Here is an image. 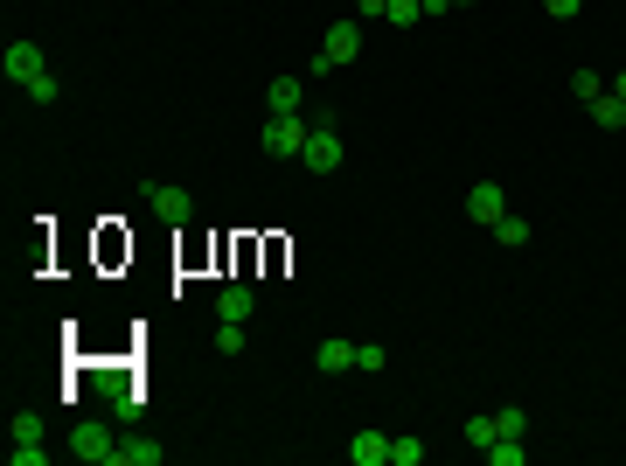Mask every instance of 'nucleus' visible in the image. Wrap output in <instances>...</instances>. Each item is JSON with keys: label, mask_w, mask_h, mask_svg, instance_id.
<instances>
[{"label": "nucleus", "mask_w": 626, "mask_h": 466, "mask_svg": "<svg viewBox=\"0 0 626 466\" xmlns=\"http://www.w3.org/2000/svg\"><path fill=\"white\" fill-rule=\"evenodd\" d=\"M307 133H313V126L300 119V112H272V119H265V133H258V147H265L272 160H300Z\"/></svg>", "instance_id": "obj_1"}, {"label": "nucleus", "mask_w": 626, "mask_h": 466, "mask_svg": "<svg viewBox=\"0 0 626 466\" xmlns=\"http://www.w3.org/2000/svg\"><path fill=\"white\" fill-rule=\"evenodd\" d=\"M355 56H362V28H355V21H334V28L320 35V56H313V77H320V70H341V63H355Z\"/></svg>", "instance_id": "obj_2"}, {"label": "nucleus", "mask_w": 626, "mask_h": 466, "mask_svg": "<svg viewBox=\"0 0 626 466\" xmlns=\"http://www.w3.org/2000/svg\"><path fill=\"white\" fill-rule=\"evenodd\" d=\"M147 202H154V216L167 223V230H188V216H195L188 188H174V181H147Z\"/></svg>", "instance_id": "obj_3"}, {"label": "nucleus", "mask_w": 626, "mask_h": 466, "mask_svg": "<svg viewBox=\"0 0 626 466\" xmlns=\"http://www.w3.org/2000/svg\"><path fill=\"white\" fill-rule=\"evenodd\" d=\"M300 167H307V174H334V167H341V133H334V126H313L307 147H300Z\"/></svg>", "instance_id": "obj_4"}, {"label": "nucleus", "mask_w": 626, "mask_h": 466, "mask_svg": "<svg viewBox=\"0 0 626 466\" xmlns=\"http://www.w3.org/2000/svg\"><path fill=\"white\" fill-rule=\"evenodd\" d=\"M501 216H508V195H501V181H473V188H467V223H487V230H494Z\"/></svg>", "instance_id": "obj_5"}, {"label": "nucleus", "mask_w": 626, "mask_h": 466, "mask_svg": "<svg viewBox=\"0 0 626 466\" xmlns=\"http://www.w3.org/2000/svg\"><path fill=\"white\" fill-rule=\"evenodd\" d=\"M0 70H7V84H21V91H28V84H35V77H42L49 63H42V49H35V42H7Z\"/></svg>", "instance_id": "obj_6"}, {"label": "nucleus", "mask_w": 626, "mask_h": 466, "mask_svg": "<svg viewBox=\"0 0 626 466\" xmlns=\"http://www.w3.org/2000/svg\"><path fill=\"white\" fill-rule=\"evenodd\" d=\"M348 466H390V439L383 432H355L348 439Z\"/></svg>", "instance_id": "obj_7"}, {"label": "nucleus", "mask_w": 626, "mask_h": 466, "mask_svg": "<svg viewBox=\"0 0 626 466\" xmlns=\"http://www.w3.org/2000/svg\"><path fill=\"white\" fill-rule=\"evenodd\" d=\"M300 105H307V84L300 77H272L265 84V112H300Z\"/></svg>", "instance_id": "obj_8"}, {"label": "nucleus", "mask_w": 626, "mask_h": 466, "mask_svg": "<svg viewBox=\"0 0 626 466\" xmlns=\"http://www.w3.org/2000/svg\"><path fill=\"white\" fill-rule=\"evenodd\" d=\"M313 369H320V376L355 369V341H341V334H334V341H320V348H313Z\"/></svg>", "instance_id": "obj_9"}, {"label": "nucleus", "mask_w": 626, "mask_h": 466, "mask_svg": "<svg viewBox=\"0 0 626 466\" xmlns=\"http://www.w3.org/2000/svg\"><path fill=\"white\" fill-rule=\"evenodd\" d=\"M216 320H251V286H244V279L216 293Z\"/></svg>", "instance_id": "obj_10"}, {"label": "nucleus", "mask_w": 626, "mask_h": 466, "mask_svg": "<svg viewBox=\"0 0 626 466\" xmlns=\"http://www.w3.org/2000/svg\"><path fill=\"white\" fill-rule=\"evenodd\" d=\"M494 244H501V251H522V244H529V223H522V216L508 209V216L494 223Z\"/></svg>", "instance_id": "obj_11"}, {"label": "nucleus", "mask_w": 626, "mask_h": 466, "mask_svg": "<svg viewBox=\"0 0 626 466\" xmlns=\"http://www.w3.org/2000/svg\"><path fill=\"white\" fill-rule=\"evenodd\" d=\"M494 439H501V425H494V411H473V418H467V446H480V453H487Z\"/></svg>", "instance_id": "obj_12"}, {"label": "nucleus", "mask_w": 626, "mask_h": 466, "mask_svg": "<svg viewBox=\"0 0 626 466\" xmlns=\"http://www.w3.org/2000/svg\"><path fill=\"white\" fill-rule=\"evenodd\" d=\"M592 119H599L606 133H620V126H626V98H613V91H606V98H592Z\"/></svg>", "instance_id": "obj_13"}, {"label": "nucleus", "mask_w": 626, "mask_h": 466, "mask_svg": "<svg viewBox=\"0 0 626 466\" xmlns=\"http://www.w3.org/2000/svg\"><path fill=\"white\" fill-rule=\"evenodd\" d=\"M571 98H578V105L606 98V77H599V70H571Z\"/></svg>", "instance_id": "obj_14"}, {"label": "nucleus", "mask_w": 626, "mask_h": 466, "mask_svg": "<svg viewBox=\"0 0 626 466\" xmlns=\"http://www.w3.org/2000/svg\"><path fill=\"white\" fill-rule=\"evenodd\" d=\"M7 460H14V466H42V460H49V446H35V432H21V439L7 446Z\"/></svg>", "instance_id": "obj_15"}, {"label": "nucleus", "mask_w": 626, "mask_h": 466, "mask_svg": "<svg viewBox=\"0 0 626 466\" xmlns=\"http://www.w3.org/2000/svg\"><path fill=\"white\" fill-rule=\"evenodd\" d=\"M390 466H425V439H390Z\"/></svg>", "instance_id": "obj_16"}, {"label": "nucleus", "mask_w": 626, "mask_h": 466, "mask_svg": "<svg viewBox=\"0 0 626 466\" xmlns=\"http://www.w3.org/2000/svg\"><path fill=\"white\" fill-rule=\"evenodd\" d=\"M522 460H529L522 439H494V446H487V466H522Z\"/></svg>", "instance_id": "obj_17"}, {"label": "nucleus", "mask_w": 626, "mask_h": 466, "mask_svg": "<svg viewBox=\"0 0 626 466\" xmlns=\"http://www.w3.org/2000/svg\"><path fill=\"white\" fill-rule=\"evenodd\" d=\"M28 98H35V105H56V98H63V84H56V70H42V77L28 84Z\"/></svg>", "instance_id": "obj_18"}, {"label": "nucleus", "mask_w": 626, "mask_h": 466, "mask_svg": "<svg viewBox=\"0 0 626 466\" xmlns=\"http://www.w3.org/2000/svg\"><path fill=\"white\" fill-rule=\"evenodd\" d=\"M216 348H223V355H244V320H223V327H216Z\"/></svg>", "instance_id": "obj_19"}, {"label": "nucleus", "mask_w": 626, "mask_h": 466, "mask_svg": "<svg viewBox=\"0 0 626 466\" xmlns=\"http://www.w3.org/2000/svg\"><path fill=\"white\" fill-rule=\"evenodd\" d=\"M494 425H501V439H522V432H529V418H522L515 404H501V411H494Z\"/></svg>", "instance_id": "obj_20"}, {"label": "nucleus", "mask_w": 626, "mask_h": 466, "mask_svg": "<svg viewBox=\"0 0 626 466\" xmlns=\"http://www.w3.org/2000/svg\"><path fill=\"white\" fill-rule=\"evenodd\" d=\"M418 14H425V0H390V14H383V21H390V28H411Z\"/></svg>", "instance_id": "obj_21"}, {"label": "nucleus", "mask_w": 626, "mask_h": 466, "mask_svg": "<svg viewBox=\"0 0 626 466\" xmlns=\"http://www.w3.org/2000/svg\"><path fill=\"white\" fill-rule=\"evenodd\" d=\"M355 369H362V376H383L390 355H383V348H355Z\"/></svg>", "instance_id": "obj_22"}, {"label": "nucleus", "mask_w": 626, "mask_h": 466, "mask_svg": "<svg viewBox=\"0 0 626 466\" xmlns=\"http://www.w3.org/2000/svg\"><path fill=\"white\" fill-rule=\"evenodd\" d=\"M578 7H585V0H543V14H550V21H578Z\"/></svg>", "instance_id": "obj_23"}, {"label": "nucleus", "mask_w": 626, "mask_h": 466, "mask_svg": "<svg viewBox=\"0 0 626 466\" xmlns=\"http://www.w3.org/2000/svg\"><path fill=\"white\" fill-rule=\"evenodd\" d=\"M355 14H369V21H376V14H390V0H355Z\"/></svg>", "instance_id": "obj_24"}, {"label": "nucleus", "mask_w": 626, "mask_h": 466, "mask_svg": "<svg viewBox=\"0 0 626 466\" xmlns=\"http://www.w3.org/2000/svg\"><path fill=\"white\" fill-rule=\"evenodd\" d=\"M606 91H613V98H626V70H620V77H613V84H606Z\"/></svg>", "instance_id": "obj_25"}, {"label": "nucleus", "mask_w": 626, "mask_h": 466, "mask_svg": "<svg viewBox=\"0 0 626 466\" xmlns=\"http://www.w3.org/2000/svg\"><path fill=\"white\" fill-rule=\"evenodd\" d=\"M446 7H473V0H446Z\"/></svg>", "instance_id": "obj_26"}]
</instances>
